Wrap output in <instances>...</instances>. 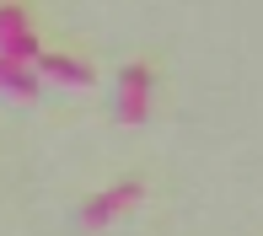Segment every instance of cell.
I'll list each match as a JSON object with an SVG mask.
<instances>
[{
	"label": "cell",
	"instance_id": "3957f363",
	"mask_svg": "<svg viewBox=\"0 0 263 236\" xmlns=\"http://www.w3.org/2000/svg\"><path fill=\"white\" fill-rule=\"evenodd\" d=\"M140 199V183H124V188H107V193H97V204H86L81 209V220L86 226H102V220H113L118 209H129Z\"/></svg>",
	"mask_w": 263,
	"mask_h": 236
},
{
	"label": "cell",
	"instance_id": "5b68a950",
	"mask_svg": "<svg viewBox=\"0 0 263 236\" xmlns=\"http://www.w3.org/2000/svg\"><path fill=\"white\" fill-rule=\"evenodd\" d=\"M0 91H11V97H32V91H38V75H32V70H22V65H6V59H0Z\"/></svg>",
	"mask_w": 263,
	"mask_h": 236
},
{
	"label": "cell",
	"instance_id": "7a4b0ae2",
	"mask_svg": "<svg viewBox=\"0 0 263 236\" xmlns=\"http://www.w3.org/2000/svg\"><path fill=\"white\" fill-rule=\"evenodd\" d=\"M145 102H151V70L145 65H135V70H124V86H118V108H124L129 124H140L145 118Z\"/></svg>",
	"mask_w": 263,
	"mask_h": 236
},
{
	"label": "cell",
	"instance_id": "6da1fadb",
	"mask_svg": "<svg viewBox=\"0 0 263 236\" xmlns=\"http://www.w3.org/2000/svg\"><path fill=\"white\" fill-rule=\"evenodd\" d=\"M0 54H6V65H32L38 59V38H32L27 27H22V11H0Z\"/></svg>",
	"mask_w": 263,
	"mask_h": 236
},
{
	"label": "cell",
	"instance_id": "277c9868",
	"mask_svg": "<svg viewBox=\"0 0 263 236\" xmlns=\"http://www.w3.org/2000/svg\"><path fill=\"white\" fill-rule=\"evenodd\" d=\"M32 65L49 70V75H54V81H65V86H91V70H86V65H76V59H54V54H43V49H38V59H32ZM38 70H32V75H38Z\"/></svg>",
	"mask_w": 263,
	"mask_h": 236
}]
</instances>
